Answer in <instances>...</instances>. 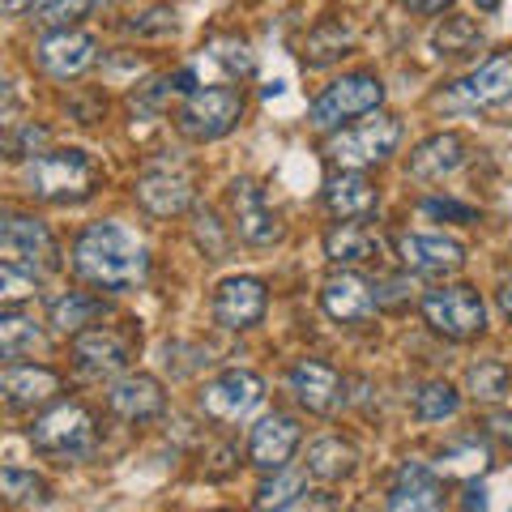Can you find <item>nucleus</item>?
Listing matches in <instances>:
<instances>
[{
  "instance_id": "27",
  "label": "nucleus",
  "mask_w": 512,
  "mask_h": 512,
  "mask_svg": "<svg viewBox=\"0 0 512 512\" xmlns=\"http://www.w3.org/2000/svg\"><path fill=\"white\" fill-rule=\"evenodd\" d=\"M359 466V453L355 444H346L342 436H325V440H312L308 444V457H303V470L320 483H338V478H350Z\"/></svg>"
},
{
  "instance_id": "34",
  "label": "nucleus",
  "mask_w": 512,
  "mask_h": 512,
  "mask_svg": "<svg viewBox=\"0 0 512 512\" xmlns=\"http://www.w3.org/2000/svg\"><path fill=\"white\" fill-rule=\"evenodd\" d=\"M0 491H5L9 504H47V495H52V487L35 470H18V466L0 470Z\"/></svg>"
},
{
  "instance_id": "44",
  "label": "nucleus",
  "mask_w": 512,
  "mask_h": 512,
  "mask_svg": "<svg viewBox=\"0 0 512 512\" xmlns=\"http://www.w3.org/2000/svg\"><path fill=\"white\" fill-rule=\"evenodd\" d=\"M0 9L9 13V18H18V13H26V9H35V0H0Z\"/></svg>"
},
{
  "instance_id": "14",
  "label": "nucleus",
  "mask_w": 512,
  "mask_h": 512,
  "mask_svg": "<svg viewBox=\"0 0 512 512\" xmlns=\"http://www.w3.org/2000/svg\"><path fill=\"white\" fill-rule=\"evenodd\" d=\"M231 214H235V235L252 248H269L282 239V222L269 210L265 192L252 180H235L231 184Z\"/></svg>"
},
{
  "instance_id": "41",
  "label": "nucleus",
  "mask_w": 512,
  "mask_h": 512,
  "mask_svg": "<svg viewBox=\"0 0 512 512\" xmlns=\"http://www.w3.org/2000/svg\"><path fill=\"white\" fill-rule=\"evenodd\" d=\"M338 508L342 504H338V495L333 491H303L286 512H338Z\"/></svg>"
},
{
  "instance_id": "31",
  "label": "nucleus",
  "mask_w": 512,
  "mask_h": 512,
  "mask_svg": "<svg viewBox=\"0 0 512 512\" xmlns=\"http://www.w3.org/2000/svg\"><path fill=\"white\" fill-rule=\"evenodd\" d=\"M512 389V376H508V367L500 359H478L470 372H466V393L474 397V402H500V397H508Z\"/></svg>"
},
{
  "instance_id": "17",
  "label": "nucleus",
  "mask_w": 512,
  "mask_h": 512,
  "mask_svg": "<svg viewBox=\"0 0 512 512\" xmlns=\"http://www.w3.org/2000/svg\"><path fill=\"white\" fill-rule=\"evenodd\" d=\"M320 308L338 325H363V320L376 316L380 303L372 295V282L359 278L355 269H342V274H329L325 286H320Z\"/></svg>"
},
{
  "instance_id": "25",
  "label": "nucleus",
  "mask_w": 512,
  "mask_h": 512,
  "mask_svg": "<svg viewBox=\"0 0 512 512\" xmlns=\"http://www.w3.org/2000/svg\"><path fill=\"white\" fill-rule=\"evenodd\" d=\"M107 312H111V308H107L103 295L64 291V295H56L52 303H47V325H52L56 333H64V338H77V333H86V329L99 325Z\"/></svg>"
},
{
  "instance_id": "21",
  "label": "nucleus",
  "mask_w": 512,
  "mask_h": 512,
  "mask_svg": "<svg viewBox=\"0 0 512 512\" xmlns=\"http://www.w3.org/2000/svg\"><path fill=\"white\" fill-rule=\"evenodd\" d=\"M0 393H5L9 410L26 414V410H39V406L52 402L60 393V376L43 363H5V372H0Z\"/></svg>"
},
{
  "instance_id": "4",
  "label": "nucleus",
  "mask_w": 512,
  "mask_h": 512,
  "mask_svg": "<svg viewBox=\"0 0 512 512\" xmlns=\"http://www.w3.org/2000/svg\"><path fill=\"white\" fill-rule=\"evenodd\" d=\"M380 103H384V82L376 73H346L316 94L308 120L320 133H333V128H346V120H363L380 111Z\"/></svg>"
},
{
  "instance_id": "45",
  "label": "nucleus",
  "mask_w": 512,
  "mask_h": 512,
  "mask_svg": "<svg viewBox=\"0 0 512 512\" xmlns=\"http://www.w3.org/2000/svg\"><path fill=\"white\" fill-rule=\"evenodd\" d=\"M466 495H470V500H466V512H474V508L483 512V508H487V491H483V487H470Z\"/></svg>"
},
{
  "instance_id": "15",
  "label": "nucleus",
  "mask_w": 512,
  "mask_h": 512,
  "mask_svg": "<svg viewBox=\"0 0 512 512\" xmlns=\"http://www.w3.org/2000/svg\"><path fill=\"white\" fill-rule=\"evenodd\" d=\"M466 158H470L466 133L444 128V133H431L410 150V175L423 180V184H440V180H448V175H457L461 167H466Z\"/></svg>"
},
{
  "instance_id": "20",
  "label": "nucleus",
  "mask_w": 512,
  "mask_h": 512,
  "mask_svg": "<svg viewBox=\"0 0 512 512\" xmlns=\"http://www.w3.org/2000/svg\"><path fill=\"white\" fill-rule=\"evenodd\" d=\"M384 512H448L440 474L431 466H423V461H406L389 487Z\"/></svg>"
},
{
  "instance_id": "9",
  "label": "nucleus",
  "mask_w": 512,
  "mask_h": 512,
  "mask_svg": "<svg viewBox=\"0 0 512 512\" xmlns=\"http://www.w3.org/2000/svg\"><path fill=\"white\" fill-rule=\"evenodd\" d=\"M265 402V380L248 367H227L210 384H201V410L214 423H244Z\"/></svg>"
},
{
  "instance_id": "11",
  "label": "nucleus",
  "mask_w": 512,
  "mask_h": 512,
  "mask_svg": "<svg viewBox=\"0 0 512 512\" xmlns=\"http://www.w3.org/2000/svg\"><path fill=\"white\" fill-rule=\"evenodd\" d=\"M73 359L86 376H120L133 363V333H124L120 325H94L73 338Z\"/></svg>"
},
{
  "instance_id": "46",
  "label": "nucleus",
  "mask_w": 512,
  "mask_h": 512,
  "mask_svg": "<svg viewBox=\"0 0 512 512\" xmlns=\"http://www.w3.org/2000/svg\"><path fill=\"white\" fill-rule=\"evenodd\" d=\"M500 308H504V316L512 320V278L500 286Z\"/></svg>"
},
{
  "instance_id": "26",
  "label": "nucleus",
  "mask_w": 512,
  "mask_h": 512,
  "mask_svg": "<svg viewBox=\"0 0 512 512\" xmlns=\"http://www.w3.org/2000/svg\"><path fill=\"white\" fill-rule=\"evenodd\" d=\"M376 252H380V239L367 231L363 222H333V227L325 231V256L342 269L376 261Z\"/></svg>"
},
{
  "instance_id": "16",
  "label": "nucleus",
  "mask_w": 512,
  "mask_h": 512,
  "mask_svg": "<svg viewBox=\"0 0 512 512\" xmlns=\"http://www.w3.org/2000/svg\"><path fill=\"white\" fill-rule=\"evenodd\" d=\"M107 406H111V414H120L124 423H150L167 410L163 380L150 376V372H124V376L111 380Z\"/></svg>"
},
{
  "instance_id": "47",
  "label": "nucleus",
  "mask_w": 512,
  "mask_h": 512,
  "mask_svg": "<svg viewBox=\"0 0 512 512\" xmlns=\"http://www.w3.org/2000/svg\"><path fill=\"white\" fill-rule=\"evenodd\" d=\"M474 5L483 9V13H491V9H500V0H474Z\"/></svg>"
},
{
  "instance_id": "29",
  "label": "nucleus",
  "mask_w": 512,
  "mask_h": 512,
  "mask_svg": "<svg viewBox=\"0 0 512 512\" xmlns=\"http://www.w3.org/2000/svg\"><path fill=\"white\" fill-rule=\"evenodd\" d=\"M303 491H308V470H291V466H286V470H274V478H265V483L256 487L252 508L256 512H286Z\"/></svg>"
},
{
  "instance_id": "18",
  "label": "nucleus",
  "mask_w": 512,
  "mask_h": 512,
  "mask_svg": "<svg viewBox=\"0 0 512 512\" xmlns=\"http://www.w3.org/2000/svg\"><path fill=\"white\" fill-rule=\"evenodd\" d=\"M295 448H299V423L291 419V414L274 410V414H265V419L252 427V436H248V461H252L256 470L274 474V470L291 466Z\"/></svg>"
},
{
  "instance_id": "2",
  "label": "nucleus",
  "mask_w": 512,
  "mask_h": 512,
  "mask_svg": "<svg viewBox=\"0 0 512 512\" xmlns=\"http://www.w3.org/2000/svg\"><path fill=\"white\" fill-rule=\"evenodd\" d=\"M22 184L35 201L47 205H77L94 197L99 188V167L86 150H43L22 167Z\"/></svg>"
},
{
  "instance_id": "22",
  "label": "nucleus",
  "mask_w": 512,
  "mask_h": 512,
  "mask_svg": "<svg viewBox=\"0 0 512 512\" xmlns=\"http://www.w3.org/2000/svg\"><path fill=\"white\" fill-rule=\"evenodd\" d=\"M137 205L154 218H171L184 214L192 205V175L175 171V167H154L137 180Z\"/></svg>"
},
{
  "instance_id": "30",
  "label": "nucleus",
  "mask_w": 512,
  "mask_h": 512,
  "mask_svg": "<svg viewBox=\"0 0 512 512\" xmlns=\"http://www.w3.org/2000/svg\"><path fill=\"white\" fill-rule=\"evenodd\" d=\"M410 406H414V419L419 423H444V419H453V414L461 410V393L448 380H427V384L414 389Z\"/></svg>"
},
{
  "instance_id": "40",
  "label": "nucleus",
  "mask_w": 512,
  "mask_h": 512,
  "mask_svg": "<svg viewBox=\"0 0 512 512\" xmlns=\"http://www.w3.org/2000/svg\"><path fill=\"white\" fill-rule=\"evenodd\" d=\"M419 210L427 214V218H457V222H474V210L470 205H461V201H453V197H427Z\"/></svg>"
},
{
  "instance_id": "3",
  "label": "nucleus",
  "mask_w": 512,
  "mask_h": 512,
  "mask_svg": "<svg viewBox=\"0 0 512 512\" xmlns=\"http://www.w3.org/2000/svg\"><path fill=\"white\" fill-rule=\"evenodd\" d=\"M397 146H402V120L389 116V111H372V116L346 124L329 137V158L342 171H363V167L389 163Z\"/></svg>"
},
{
  "instance_id": "5",
  "label": "nucleus",
  "mask_w": 512,
  "mask_h": 512,
  "mask_svg": "<svg viewBox=\"0 0 512 512\" xmlns=\"http://www.w3.org/2000/svg\"><path fill=\"white\" fill-rule=\"evenodd\" d=\"M423 320L431 333H440L448 342H470L487 329V303L470 282H448L423 295Z\"/></svg>"
},
{
  "instance_id": "38",
  "label": "nucleus",
  "mask_w": 512,
  "mask_h": 512,
  "mask_svg": "<svg viewBox=\"0 0 512 512\" xmlns=\"http://www.w3.org/2000/svg\"><path fill=\"white\" fill-rule=\"evenodd\" d=\"M43 141H47V128H39V124H22L18 133H9V137H5V154H9V158H26V163H30L35 154H43V150H39Z\"/></svg>"
},
{
  "instance_id": "43",
  "label": "nucleus",
  "mask_w": 512,
  "mask_h": 512,
  "mask_svg": "<svg viewBox=\"0 0 512 512\" xmlns=\"http://www.w3.org/2000/svg\"><path fill=\"white\" fill-rule=\"evenodd\" d=\"M402 5L414 9V13H427V18H431V13H444L453 0H402Z\"/></svg>"
},
{
  "instance_id": "42",
  "label": "nucleus",
  "mask_w": 512,
  "mask_h": 512,
  "mask_svg": "<svg viewBox=\"0 0 512 512\" xmlns=\"http://www.w3.org/2000/svg\"><path fill=\"white\" fill-rule=\"evenodd\" d=\"M487 431H491V436H500V440L512 448V414H508V410H491Z\"/></svg>"
},
{
  "instance_id": "28",
  "label": "nucleus",
  "mask_w": 512,
  "mask_h": 512,
  "mask_svg": "<svg viewBox=\"0 0 512 512\" xmlns=\"http://www.w3.org/2000/svg\"><path fill=\"white\" fill-rule=\"evenodd\" d=\"M43 350V329L35 316H26L18 308L0 312V359L5 363H22L26 355Z\"/></svg>"
},
{
  "instance_id": "1",
  "label": "nucleus",
  "mask_w": 512,
  "mask_h": 512,
  "mask_svg": "<svg viewBox=\"0 0 512 512\" xmlns=\"http://www.w3.org/2000/svg\"><path fill=\"white\" fill-rule=\"evenodd\" d=\"M73 274L107 295L137 291L150 278V248L124 222H90L73 239Z\"/></svg>"
},
{
  "instance_id": "8",
  "label": "nucleus",
  "mask_w": 512,
  "mask_h": 512,
  "mask_svg": "<svg viewBox=\"0 0 512 512\" xmlns=\"http://www.w3.org/2000/svg\"><path fill=\"white\" fill-rule=\"evenodd\" d=\"M239 116H244V94L235 86H201L197 94L184 99L175 128L188 141H218L239 124Z\"/></svg>"
},
{
  "instance_id": "13",
  "label": "nucleus",
  "mask_w": 512,
  "mask_h": 512,
  "mask_svg": "<svg viewBox=\"0 0 512 512\" xmlns=\"http://www.w3.org/2000/svg\"><path fill=\"white\" fill-rule=\"evenodd\" d=\"M94 35H86V30H47V35L39 39L35 47V60H39V69L47 77H56V82H73V77H82L90 64H94Z\"/></svg>"
},
{
  "instance_id": "37",
  "label": "nucleus",
  "mask_w": 512,
  "mask_h": 512,
  "mask_svg": "<svg viewBox=\"0 0 512 512\" xmlns=\"http://www.w3.org/2000/svg\"><path fill=\"white\" fill-rule=\"evenodd\" d=\"M39 282L43 278H35V274H26V269H18V265L0 261V295H5V303H18V299L39 295Z\"/></svg>"
},
{
  "instance_id": "10",
  "label": "nucleus",
  "mask_w": 512,
  "mask_h": 512,
  "mask_svg": "<svg viewBox=\"0 0 512 512\" xmlns=\"http://www.w3.org/2000/svg\"><path fill=\"white\" fill-rule=\"evenodd\" d=\"M265 308H269V291H265V282H261V278H252V274L222 278V282L214 286V299H210L214 325L231 329V333L261 325Z\"/></svg>"
},
{
  "instance_id": "33",
  "label": "nucleus",
  "mask_w": 512,
  "mask_h": 512,
  "mask_svg": "<svg viewBox=\"0 0 512 512\" xmlns=\"http://www.w3.org/2000/svg\"><path fill=\"white\" fill-rule=\"evenodd\" d=\"M350 26L342 22V18H333V22H320L312 35H308V43H303V56H308L312 64H325V60H333L342 52V47H350ZM346 56V52H342Z\"/></svg>"
},
{
  "instance_id": "39",
  "label": "nucleus",
  "mask_w": 512,
  "mask_h": 512,
  "mask_svg": "<svg viewBox=\"0 0 512 512\" xmlns=\"http://www.w3.org/2000/svg\"><path fill=\"white\" fill-rule=\"evenodd\" d=\"M214 60H218L231 77H248V73L256 69V60H252V52H248L244 43H214Z\"/></svg>"
},
{
  "instance_id": "19",
  "label": "nucleus",
  "mask_w": 512,
  "mask_h": 512,
  "mask_svg": "<svg viewBox=\"0 0 512 512\" xmlns=\"http://www.w3.org/2000/svg\"><path fill=\"white\" fill-rule=\"evenodd\" d=\"M286 384H291V393H295V402L308 410V414H333L342 406V389H346V380L338 376V367H329V363H320V359H299L291 367V376H286Z\"/></svg>"
},
{
  "instance_id": "7",
  "label": "nucleus",
  "mask_w": 512,
  "mask_h": 512,
  "mask_svg": "<svg viewBox=\"0 0 512 512\" xmlns=\"http://www.w3.org/2000/svg\"><path fill=\"white\" fill-rule=\"evenodd\" d=\"M30 444L43 457H86L94 448V419L82 402H56L30 423Z\"/></svg>"
},
{
  "instance_id": "32",
  "label": "nucleus",
  "mask_w": 512,
  "mask_h": 512,
  "mask_svg": "<svg viewBox=\"0 0 512 512\" xmlns=\"http://www.w3.org/2000/svg\"><path fill=\"white\" fill-rule=\"evenodd\" d=\"M431 47H436V56H474L483 47V30L470 18H444L431 35Z\"/></svg>"
},
{
  "instance_id": "24",
  "label": "nucleus",
  "mask_w": 512,
  "mask_h": 512,
  "mask_svg": "<svg viewBox=\"0 0 512 512\" xmlns=\"http://www.w3.org/2000/svg\"><path fill=\"white\" fill-rule=\"evenodd\" d=\"M325 205L338 222H363L376 214L380 192L363 171H338L325 180Z\"/></svg>"
},
{
  "instance_id": "36",
  "label": "nucleus",
  "mask_w": 512,
  "mask_h": 512,
  "mask_svg": "<svg viewBox=\"0 0 512 512\" xmlns=\"http://www.w3.org/2000/svg\"><path fill=\"white\" fill-rule=\"evenodd\" d=\"M440 470H461V474H478L487 470V448L478 440H466V444H453L440 453Z\"/></svg>"
},
{
  "instance_id": "23",
  "label": "nucleus",
  "mask_w": 512,
  "mask_h": 512,
  "mask_svg": "<svg viewBox=\"0 0 512 512\" xmlns=\"http://www.w3.org/2000/svg\"><path fill=\"white\" fill-rule=\"evenodd\" d=\"M457 94L466 99V107H504V103H512V52L487 56L478 69H470L457 82Z\"/></svg>"
},
{
  "instance_id": "12",
  "label": "nucleus",
  "mask_w": 512,
  "mask_h": 512,
  "mask_svg": "<svg viewBox=\"0 0 512 512\" xmlns=\"http://www.w3.org/2000/svg\"><path fill=\"white\" fill-rule=\"evenodd\" d=\"M397 261L410 274H427V278H448L466 265V244L453 235H423V231H406L397 235Z\"/></svg>"
},
{
  "instance_id": "35",
  "label": "nucleus",
  "mask_w": 512,
  "mask_h": 512,
  "mask_svg": "<svg viewBox=\"0 0 512 512\" xmlns=\"http://www.w3.org/2000/svg\"><path fill=\"white\" fill-rule=\"evenodd\" d=\"M94 0H43L39 13H35V22L47 26V30H69L77 18H86Z\"/></svg>"
},
{
  "instance_id": "6",
  "label": "nucleus",
  "mask_w": 512,
  "mask_h": 512,
  "mask_svg": "<svg viewBox=\"0 0 512 512\" xmlns=\"http://www.w3.org/2000/svg\"><path fill=\"white\" fill-rule=\"evenodd\" d=\"M0 261L43 278V274H56L60 269V244H56V235L47 231V222H39L35 214L9 210L0 218Z\"/></svg>"
}]
</instances>
